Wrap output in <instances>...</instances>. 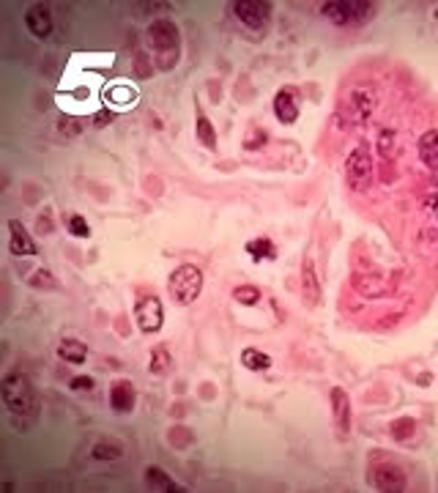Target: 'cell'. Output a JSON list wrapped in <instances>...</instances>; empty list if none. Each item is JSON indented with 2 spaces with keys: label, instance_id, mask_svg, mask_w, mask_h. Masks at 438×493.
<instances>
[{
  "label": "cell",
  "instance_id": "cell-2",
  "mask_svg": "<svg viewBox=\"0 0 438 493\" xmlns=\"http://www.w3.org/2000/svg\"><path fill=\"white\" fill-rule=\"evenodd\" d=\"M145 39H148L151 50L159 55V66H162V69H170V66L178 61L181 33H178V25H176V22H170V19H156V22H151Z\"/></svg>",
  "mask_w": 438,
  "mask_h": 493
},
{
  "label": "cell",
  "instance_id": "cell-16",
  "mask_svg": "<svg viewBox=\"0 0 438 493\" xmlns=\"http://www.w3.org/2000/svg\"><path fill=\"white\" fill-rule=\"evenodd\" d=\"M58 357H61L63 362L83 365V362L88 359V348H85V343H80V340H63V343L58 346Z\"/></svg>",
  "mask_w": 438,
  "mask_h": 493
},
{
  "label": "cell",
  "instance_id": "cell-1",
  "mask_svg": "<svg viewBox=\"0 0 438 493\" xmlns=\"http://www.w3.org/2000/svg\"><path fill=\"white\" fill-rule=\"evenodd\" d=\"M0 392H3V403L6 408L14 414V417H22V419H33L39 414V400H36V392H33V384L25 373H8L0 384Z\"/></svg>",
  "mask_w": 438,
  "mask_h": 493
},
{
  "label": "cell",
  "instance_id": "cell-33",
  "mask_svg": "<svg viewBox=\"0 0 438 493\" xmlns=\"http://www.w3.org/2000/svg\"><path fill=\"white\" fill-rule=\"evenodd\" d=\"M39 231H41V233H50V231H52V225H50V217H41V220H39Z\"/></svg>",
  "mask_w": 438,
  "mask_h": 493
},
{
  "label": "cell",
  "instance_id": "cell-32",
  "mask_svg": "<svg viewBox=\"0 0 438 493\" xmlns=\"http://www.w3.org/2000/svg\"><path fill=\"white\" fill-rule=\"evenodd\" d=\"M112 118H115L112 113H107V110H102V113H96V118H94V123H96V126H105V123L112 121Z\"/></svg>",
  "mask_w": 438,
  "mask_h": 493
},
{
  "label": "cell",
  "instance_id": "cell-15",
  "mask_svg": "<svg viewBox=\"0 0 438 493\" xmlns=\"http://www.w3.org/2000/svg\"><path fill=\"white\" fill-rule=\"evenodd\" d=\"M419 156L430 170H438V129H428L419 137Z\"/></svg>",
  "mask_w": 438,
  "mask_h": 493
},
{
  "label": "cell",
  "instance_id": "cell-27",
  "mask_svg": "<svg viewBox=\"0 0 438 493\" xmlns=\"http://www.w3.org/2000/svg\"><path fill=\"white\" fill-rule=\"evenodd\" d=\"M392 436H395L397 441H408V439L414 436V419H397V422L392 425Z\"/></svg>",
  "mask_w": 438,
  "mask_h": 493
},
{
  "label": "cell",
  "instance_id": "cell-11",
  "mask_svg": "<svg viewBox=\"0 0 438 493\" xmlns=\"http://www.w3.org/2000/svg\"><path fill=\"white\" fill-rule=\"evenodd\" d=\"M25 25H28V30H30L36 39H47V36L52 33V17H50L47 6H41V3L30 6V8L25 11Z\"/></svg>",
  "mask_w": 438,
  "mask_h": 493
},
{
  "label": "cell",
  "instance_id": "cell-3",
  "mask_svg": "<svg viewBox=\"0 0 438 493\" xmlns=\"http://www.w3.org/2000/svg\"><path fill=\"white\" fill-rule=\"evenodd\" d=\"M167 291L176 304H192L203 291V271L192 263H181L167 277Z\"/></svg>",
  "mask_w": 438,
  "mask_h": 493
},
{
  "label": "cell",
  "instance_id": "cell-30",
  "mask_svg": "<svg viewBox=\"0 0 438 493\" xmlns=\"http://www.w3.org/2000/svg\"><path fill=\"white\" fill-rule=\"evenodd\" d=\"M72 389H94V378H88V375H77L74 381H72Z\"/></svg>",
  "mask_w": 438,
  "mask_h": 493
},
{
  "label": "cell",
  "instance_id": "cell-19",
  "mask_svg": "<svg viewBox=\"0 0 438 493\" xmlns=\"http://www.w3.org/2000/svg\"><path fill=\"white\" fill-rule=\"evenodd\" d=\"M304 302L307 307H315L318 304V280H315V271H313V263H304Z\"/></svg>",
  "mask_w": 438,
  "mask_h": 493
},
{
  "label": "cell",
  "instance_id": "cell-26",
  "mask_svg": "<svg viewBox=\"0 0 438 493\" xmlns=\"http://www.w3.org/2000/svg\"><path fill=\"white\" fill-rule=\"evenodd\" d=\"M378 154H381L384 159H389V156L395 154V132H392V129H384V132H381V137H378Z\"/></svg>",
  "mask_w": 438,
  "mask_h": 493
},
{
  "label": "cell",
  "instance_id": "cell-24",
  "mask_svg": "<svg viewBox=\"0 0 438 493\" xmlns=\"http://www.w3.org/2000/svg\"><path fill=\"white\" fill-rule=\"evenodd\" d=\"M110 102H121V105H129V102H134L137 99V94H134V88H129V85H115L112 91L107 94Z\"/></svg>",
  "mask_w": 438,
  "mask_h": 493
},
{
  "label": "cell",
  "instance_id": "cell-5",
  "mask_svg": "<svg viewBox=\"0 0 438 493\" xmlns=\"http://www.w3.org/2000/svg\"><path fill=\"white\" fill-rule=\"evenodd\" d=\"M345 178L351 184V189H367L373 184V156L367 151V145H356L348 159H345Z\"/></svg>",
  "mask_w": 438,
  "mask_h": 493
},
{
  "label": "cell",
  "instance_id": "cell-14",
  "mask_svg": "<svg viewBox=\"0 0 438 493\" xmlns=\"http://www.w3.org/2000/svg\"><path fill=\"white\" fill-rule=\"evenodd\" d=\"M145 485L151 488V491H165V493H178L184 491L176 480H170L159 466H148L145 469Z\"/></svg>",
  "mask_w": 438,
  "mask_h": 493
},
{
  "label": "cell",
  "instance_id": "cell-4",
  "mask_svg": "<svg viewBox=\"0 0 438 493\" xmlns=\"http://www.w3.org/2000/svg\"><path fill=\"white\" fill-rule=\"evenodd\" d=\"M321 14L326 17L328 22L342 25V28L364 25L367 19H373L375 3H370V0H328V3H324Z\"/></svg>",
  "mask_w": 438,
  "mask_h": 493
},
{
  "label": "cell",
  "instance_id": "cell-29",
  "mask_svg": "<svg viewBox=\"0 0 438 493\" xmlns=\"http://www.w3.org/2000/svg\"><path fill=\"white\" fill-rule=\"evenodd\" d=\"M44 282H47L50 288H55V285H58V282H55V280H52L44 269H39V274H36V277H30V285H44Z\"/></svg>",
  "mask_w": 438,
  "mask_h": 493
},
{
  "label": "cell",
  "instance_id": "cell-6",
  "mask_svg": "<svg viewBox=\"0 0 438 493\" xmlns=\"http://www.w3.org/2000/svg\"><path fill=\"white\" fill-rule=\"evenodd\" d=\"M233 14L238 17L241 25H247L252 30H260L271 19V3L269 0H236Z\"/></svg>",
  "mask_w": 438,
  "mask_h": 493
},
{
  "label": "cell",
  "instance_id": "cell-31",
  "mask_svg": "<svg viewBox=\"0 0 438 493\" xmlns=\"http://www.w3.org/2000/svg\"><path fill=\"white\" fill-rule=\"evenodd\" d=\"M61 132H66V134H80V123L77 121H61Z\"/></svg>",
  "mask_w": 438,
  "mask_h": 493
},
{
  "label": "cell",
  "instance_id": "cell-20",
  "mask_svg": "<svg viewBox=\"0 0 438 493\" xmlns=\"http://www.w3.org/2000/svg\"><path fill=\"white\" fill-rule=\"evenodd\" d=\"M241 362H244V368H249V370H266L271 365V359H269L263 351H258V348H247V351L241 354Z\"/></svg>",
  "mask_w": 438,
  "mask_h": 493
},
{
  "label": "cell",
  "instance_id": "cell-12",
  "mask_svg": "<svg viewBox=\"0 0 438 493\" xmlns=\"http://www.w3.org/2000/svg\"><path fill=\"white\" fill-rule=\"evenodd\" d=\"M274 113L282 123H293L299 118V94L293 88H282L274 96Z\"/></svg>",
  "mask_w": 438,
  "mask_h": 493
},
{
  "label": "cell",
  "instance_id": "cell-28",
  "mask_svg": "<svg viewBox=\"0 0 438 493\" xmlns=\"http://www.w3.org/2000/svg\"><path fill=\"white\" fill-rule=\"evenodd\" d=\"M170 441H173V447H187L192 441V433L184 428H176V430H170Z\"/></svg>",
  "mask_w": 438,
  "mask_h": 493
},
{
  "label": "cell",
  "instance_id": "cell-10",
  "mask_svg": "<svg viewBox=\"0 0 438 493\" xmlns=\"http://www.w3.org/2000/svg\"><path fill=\"white\" fill-rule=\"evenodd\" d=\"M8 246H11V255H17V258H33L39 252L30 233L17 220H8Z\"/></svg>",
  "mask_w": 438,
  "mask_h": 493
},
{
  "label": "cell",
  "instance_id": "cell-22",
  "mask_svg": "<svg viewBox=\"0 0 438 493\" xmlns=\"http://www.w3.org/2000/svg\"><path fill=\"white\" fill-rule=\"evenodd\" d=\"M66 231H69L72 236H77V239H88V236H91V228H88V222H85V217H80V214H72V217L66 220Z\"/></svg>",
  "mask_w": 438,
  "mask_h": 493
},
{
  "label": "cell",
  "instance_id": "cell-13",
  "mask_svg": "<svg viewBox=\"0 0 438 493\" xmlns=\"http://www.w3.org/2000/svg\"><path fill=\"white\" fill-rule=\"evenodd\" d=\"M134 400H137V392L129 381H115L110 386V406L118 411V414H129L134 408Z\"/></svg>",
  "mask_w": 438,
  "mask_h": 493
},
{
  "label": "cell",
  "instance_id": "cell-7",
  "mask_svg": "<svg viewBox=\"0 0 438 493\" xmlns=\"http://www.w3.org/2000/svg\"><path fill=\"white\" fill-rule=\"evenodd\" d=\"M134 318H137V329L143 335H154L162 329L165 324V307H162V299L159 296H145L137 302L134 307Z\"/></svg>",
  "mask_w": 438,
  "mask_h": 493
},
{
  "label": "cell",
  "instance_id": "cell-17",
  "mask_svg": "<svg viewBox=\"0 0 438 493\" xmlns=\"http://www.w3.org/2000/svg\"><path fill=\"white\" fill-rule=\"evenodd\" d=\"M195 134H198V140L206 145V148H217V132H214V123L209 121V116L198 107V118H195Z\"/></svg>",
  "mask_w": 438,
  "mask_h": 493
},
{
  "label": "cell",
  "instance_id": "cell-18",
  "mask_svg": "<svg viewBox=\"0 0 438 493\" xmlns=\"http://www.w3.org/2000/svg\"><path fill=\"white\" fill-rule=\"evenodd\" d=\"M170 368H173V357H170L167 346H156V348L151 351V365H148V370H151L154 375H165V373H170Z\"/></svg>",
  "mask_w": 438,
  "mask_h": 493
},
{
  "label": "cell",
  "instance_id": "cell-21",
  "mask_svg": "<svg viewBox=\"0 0 438 493\" xmlns=\"http://www.w3.org/2000/svg\"><path fill=\"white\" fill-rule=\"evenodd\" d=\"M247 252H249L255 260H260V258H274V255H277V249H274V244H271L269 239H255V242H249V244H247Z\"/></svg>",
  "mask_w": 438,
  "mask_h": 493
},
{
  "label": "cell",
  "instance_id": "cell-25",
  "mask_svg": "<svg viewBox=\"0 0 438 493\" xmlns=\"http://www.w3.org/2000/svg\"><path fill=\"white\" fill-rule=\"evenodd\" d=\"M91 455H94L96 461H118V458H121V447H110L107 441H102V444H96V447L91 450Z\"/></svg>",
  "mask_w": 438,
  "mask_h": 493
},
{
  "label": "cell",
  "instance_id": "cell-23",
  "mask_svg": "<svg viewBox=\"0 0 438 493\" xmlns=\"http://www.w3.org/2000/svg\"><path fill=\"white\" fill-rule=\"evenodd\" d=\"M236 302H241V304H258L260 302V291L255 288V285H241V288H236Z\"/></svg>",
  "mask_w": 438,
  "mask_h": 493
},
{
  "label": "cell",
  "instance_id": "cell-9",
  "mask_svg": "<svg viewBox=\"0 0 438 493\" xmlns=\"http://www.w3.org/2000/svg\"><path fill=\"white\" fill-rule=\"evenodd\" d=\"M331 414H334V425H337V436L348 439L351 433V397L345 389L334 386L331 389Z\"/></svg>",
  "mask_w": 438,
  "mask_h": 493
},
{
  "label": "cell",
  "instance_id": "cell-8",
  "mask_svg": "<svg viewBox=\"0 0 438 493\" xmlns=\"http://www.w3.org/2000/svg\"><path fill=\"white\" fill-rule=\"evenodd\" d=\"M370 483L375 485V491H384V493L406 491V474H403V469L395 466V463H378V466H373Z\"/></svg>",
  "mask_w": 438,
  "mask_h": 493
}]
</instances>
